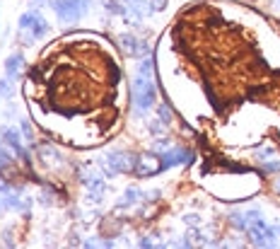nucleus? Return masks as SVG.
Instances as JSON below:
<instances>
[{
  "label": "nucleus",
  "instance_id": "obj_1",
  "mask_svg": "<svg viewBox=\"0 0 280 249\" xmlns=\"http://www.w3.org/2000/svg\"><path fill=\"white\" fill-rule=\"evenodd\" d=\"M155 85L150 83V78H142L138 75L136 80H133V99H136V107H138L140 114H145V111L152 107V102H155Z\"/></svg>",
  "mask_w": 280,
  "mask_h": 249
},
{
  "label": "nucleus",
  "instance_id": "obj_2",
  "mask_svg": "<svg viewBox=\"0 0 280 249\" xmlns=\"http://www.w3.org/2000/svg\"><path fill=\"white\" fill-rule=\"evenodd\" d=\"M54 10L58 12L60 22H75L87 10V0H54Z\"/></svg>",
  "mask_w": 280,
  "mask_h": 249
},
{
  "label": "nucleus",
  "instance_id": "obj_3",
  "mask_svg": "<svg viewBox=\"0 0 280 249\" xmlns=\"http://www.w3.org/2000/svg\"><path fill=\"white\" fill-rule=\"evenodd\" d=\"M191 162H194V153L189 148H171L160 155V172L174 165H191Z\"/></svg>",
  "mask_w": 280,
  "mask_h": 249
},
{
  "label": "nucleus",
  "instance_id": "obj_4",
  "mask_svg": "<svg viewBox=\"0 0 280 249\" xmlns=\"http://www.w3.org/2000/svg\"><path fill=\"white\" fill-rule=\"evenodd\" d=\"M121 46H123V51H126L128 56L147 54V44L138 41V39H136V36H131V34H123V36H121Z\"/></svg>",
  "mask_w": 280,
  "mask_h": 249
},
{
  "label": "nucleus",
  "instance_id": "obj_5",
  "mask_svg": "<svg viewBox=\"0 0 280 249\" xmlns=\"http://www.w3.org/2000/svg\"><path fill=\"white\" fill-rule=\"evenodd\" d=\"M25 63V56L22 54H15V56H10L7 61H5V70H7V78H15L17 75V68Z\"/></svg>",
  "mask_w": 280,
  "mask_h": 249
},
{
  "label": "nucleus",
  "instance_id": "obj_6",
  "mask_svg": "<svg viewBox=\"0 0 280 249\" xmlns=\"http://www.w3.org/2000/svg\"><path fill=\"white\" fill-rule=\"evenodd\" d=\"M29 31H34V36L39 39V36H44L46 31H49V22L36 12V17H34V22H31V27H29Z\"/></svg>",
  "mask_w": 280,
  "mask_h": 249
},
{
  "label": "nucleus",
  "instance_id": "obj_7",
  "mask_svg": "<svg viewBox=\"0 0 280 249\" xmlns=\"http://www.w3.org/2000/svg\"><path fill=\"white\" fill-rule=\"evenodd\" d=\"M138 75H142V78H150V75H152V58H145V61L140 63Z\"/></svg>",
  "mask_w": 280,
  "mask_h": 249
},
{
  "label": "nucleus",
  "instance_id": "obj_8",
  "mask_svg": "<svg viewBox=\"0 0 280 249\" xmlns=\"http://www.w3.org/2000/svg\"><path fill=\"white\" fill-rule=\"evenodd\" d=\"M263 172H266V174L280 172V160H268V162H263Z\"/></svg>",
  "mask_w": 280,
  "mask_h": 249
},
{
  "label": "nucleus",
  "instance_id": "obj_9",
  "mask_svg": "<svg viewBox=\"0 0 280 249\" xmlns=\"http://www.w3.org/2000/svg\"><path fill=\"white\" fill-rule=\"evenodd\" d=\"M34 17H36V12H25V15L20 17V27L29 29V27H31V22H34Z\"/></svg>",
  "mask_w": 280,
  "mask_h": 249
},
{
  "label": "nucleus",
  "instance_id": "obj_10",
  "mask_svg": "<svg viewBox=\"0 0 280 249\" xmlns=\"http://www.w3.org/2000/svg\"><path fill=\"white\" fill-rule=\"evenodd\" d=\"M160 116H162V124H169V119H171L167 107H160Z\"/></svg>",
  "mask_w": 280,
  "mask_h": 249
},
{
  "label": "nucleus",
  "instance_id": "obj_11",
  "mask_svg": "<svg viewBox=\"0 0 280 249\" xmlns=\"http://www.w3.org/2000/svg\"><path fill=\"white\" fill-rule=\"evenodd\" d=\"M167 0H152V10H162Z\"/></svg>",
  "mask_w": 280,
  "mask_h": 249
},
{
  "label": "nucleus",
  "instance_id": "obj_12",
  "mask_svg": "<svg viewBox=\"0 0 280 249\" xmlns=\"http://www.w3.org/2000/svg\"><path fill=\"white\" fill-rule=\"evenodd\" d=\"M276 194H280V179L276 182Z\"/></svg>",
  "mask_w": 280,
  "mask_h": 249
}]
</instances>
